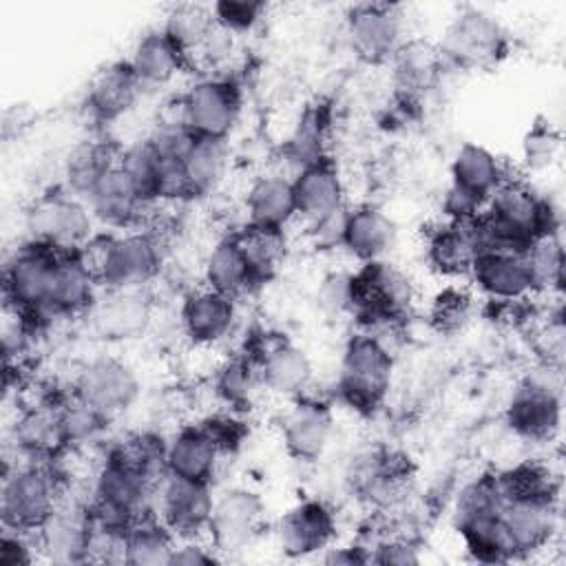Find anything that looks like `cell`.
<instances>
[{"label":"cell","mask_w":566,"mask_h":566,"mask_svg":"<svg viewBox=\"0 0 566 566\" xmlns=\"http://www.w3.org/2000/svg\"><path fill=\"white\" fill-rule=\"evenodd\" d=\"M82 254L106 290H142L161 268L159 239L148 230L93 237Z\"/></svg>","instance_id":"cell-1"},{"label":"cell","mask_w":566,"mask_h":566,"mask_svg":"<svg viewBox=\"0 0 566 566\" xmlns=\"http://www.w3.org/2000/svg\"><path fill=\"white\" fill-rule=\"evenodd\" d=\"M64 500L60 480L42 464H18L4 469L0 513L2 528L38 533Z\"/></svg>","instance_id":"cell-2"},{"label":"cell","mask_w":566,"mask_h":566,"mask_svg":"<svg viewBox=\"0 0 566 566\" xmlns=\"http://www.w3.org/2000/svg\"><path fill=\"white\" fill-rule=\"evenodd\" d=\"M559 365L542 363L528 371L506 405V422L524 440L546 442L559 431L562 422Z\"/></svg>","instance_id":"cell-3"},{"label":"cell","mask_w":566,"mask_h":566,"mask_svg":"<svg viewBox=\"0 0 566 566\" xmlns=\"http://www.w3.org/2000/svg\"><path fill=\"white\" fill-rule=\"evenodd\" d=\"M394 354L376 336L354 334L340 358L338 391L360 411H374L391 387Z\"/></svg>","instance_id":"cell-4"},{"label":"cell","mask_w":566,"mask_h":566,"mask_svg":"<svg viewBox=\"0 0 566 566\" xmlns=\"http://www.w3.org/2000/svg\"><path fill=\"white\" fill-rule=\"evenodd\" d=\"M29 241L55 250H82L95 234V217L88 203L64 190L40 195L24 212Z\"/></svg>","instance_id":"cell-5"},{"label":"cell","mask_w":566,"mask_h":566,"mask_svg":"<svg viewBox=\"0 0 566 566\" xmlns=\"http://www.w3.org/2000/svg\"><path fill=\"white\" fill-rule=\"evenodd\" d=\"M241 115V91L230 77L206 75L177 99V119L195 137L223 139Z\"/></svg>","instance_id":"cell-6"},{"label":"cell","mask_w":566,"mask_h":566,"mask_svg":"<svg viewBox=\"0 0 566 566\" xmlns=\"http://www.w3.org/2000/svg\"><path fill=\"white\" fill-rule=\"evenodd\" d=\"M62 250L29 241L15 248L4 263L7 305L40 318L49 310L55 263Z\"/></svg>","instance_id":"cell-7"},{"label":"cell","mask_w":566,"mask_h":566,"mask_svg":"<svg viewBox=\"0 0 566 566\" xmlns=\"http://www.w3.org/2000/svg\"><path fill=\"white\" fill-rule=\"evenodd\" d=\"M214 509V493L210 482L188 480L166 473L157 482L155 515L168 526L177 539L208 535Z\"/></svg>","instance_id":"cell-8"},{"label":"cell","mask_w":566,"mask_h":566,"mask_svg":"<svg viewBox=\"0 0 566 566\" xmlns=\"http://www.w3.org/2000/svg\"><path fill=\"white\" fill-rule=\"evenodd\" d=\"M484 212L524 245H528L535 237L555 230L548 201L520 177L509 175L489 197Z\"/></svg>","instance_id":"cell-9"},{"label":"cell","mask_w":566,"mask_h":566,"mask_svg":"<svg viewBox=\"0 0 566 566\" xmlns=\"http://www.w3.org/2000/svg\"><path fill=\"white\" fill-rule=\"evenodd\" d=\"M73 396L111 420L133 407L139 396V378L124 360L99 356L77 371Z\"/></svg>","instance_id":"cell-10"},{"label":"cell","mask_w":566,"mask_h":566,"mask_svg":"<svg viewBox=\"0 0 566 566\" xmlns=\"http://www.w3.org/2000/svg\"><path fill=\"white\" fill-rule=\"evenodd\" d=\"M438 46L449 62L460 66H484L504 55L506 31L491 13L467 9L453 18Z\"/></svg>","instance_id":"cell-11"},{"label":"cell","mask_w":566,"mask_h":566,"mask_svg":"<svg viewBox=\"0 0 566 566\" xmlns=\"http://www.w3.org/2000/svg\"><path fill=\"white\" fill-rule=\"evenodd\" d=\"M95 221L115 230H142L157 201H148L119 161L104 172L86 199Z\"/></svg>","instance_id":"cell-12"},{"label":"cell","mask_w":566,"mask_h":566,"mask_svg":"<svg viewBox=\"0 0 566 566\" xmlns=\"http://www.w3.org/2000/svg\"><path fill=\"white\" fill-rule=\"evenodd\" d=\"M263 515L265 504L259 493L243 486H232L214 497L208 539L217 553L241 551L256 537Z\"/></svg>","instance_id":"cell-13"},{"label":"cell","mask_w":566,"mask_h":566,"mask_svg":"<svg viewBox=\"0 0 566 566\" xmlns=\"http://www.w3.org/2000/svg\"><path fill=\"white\" fill-rule=\"evenodd\" d=\"M93 513L75 500H62L55 513L35 533L40 553L55 564L88 562L93 539Z\"/></svg>","instance_id":"cell-14"},{"label":"cell","mask_w":566,"mask_h":566,"mask_svg":"<svg viewBox=\"0 0 566 566\" xmlns=\"http://www.w3.org/2000/svg\"><path fill=\"white\" fill-rule=\"evenodd\" d=\"M352 49L367 62H382L402 42V13L396 4H356L347 13Z\"/></svg>","instance_id":"cell-15"},{"label":"cell","mask_w":566,"mask_h":566,"mask_svg":"<svg viewBox=\"0 0 566 566\" xmlns=\"http://www.w3.org/2000/svg\"><path fill=\"white\" fill-rule=\"evenodd\" d=\"M276 544L287 557H310L323 553L334 535L336 520L327 504L318 500H305L285 511L274 526Z\"/></svg>","instance_id":"cell-16"},{"label":"cell","mask_w":566,"mask_h":566,"mask_svg":"<svg viewBox=\"0 0 566 566\" xmlns=\"http://www.w3.org/2000/svg\"><path fill=\"white\" fill-rule=\"evenodd\" d=\"M469 279L491 301H522L535 292L524 250L482 252L475 256Z\"/></svg>","instance_id":"cell-17"},{"label":"cell","mask_w":566,"mask_h":566,"mask_svg":"<svg viewBox=\"0 0 566 566\" xmlns=\"http://www.w3.org/2000/svg\"><path fill=\"white\" fill-rule=\"evenodd\" d=\"M179 323L184 334L199 347H210L228 338L237 325V303L232 296L210 287H197L181 301Z\"/></svg>","instance_id":"cell-18"},{"label":"cell","mask_w":566,"mask_h":566,"mask_svg":"<svg viewBox=\"0 0 566 566\" xmlns=\"http://www.w3.org/2000/svg\"><path fill=\"white\" fill-rule=\"evenodd\" d=\"M502 526L515 559L544 551L557 531V504L551 497L506 500Z\"/></svg>","instance_id":"cell-19"},{"label":"cell","mask_w":566,"mask_h":566,"mask_svg":"<svg viewBox=\"0 0 566 566\" xmlns=\"http://www.w3.org/2000/svg\"><path fill=\"white\" fill-rule=\"evenodd\" d=\"M99 279L84 259L82 250H62L53 272L46 314L73 316L88 312L97 301Z\"/></svg>","instance_id":"cell-20"},{"label":"cell","mask_w":566,"mask_h":566,"mask_svg":"<svg viewBox=\"0 0 566 566\" xmlns=\"http://www.w3.org/2000/svg\"><path fill=\"white\" fill-rule=\"evenodd\" d=\"M334 433V416L325 402L301 400L281 422V436L287 453L296 460L312 462L323 455Z\"/></svg>","instance_id":"cell-21"},{"label":"cell","mask_w":566,"mask_h":566,"mask_svg":"<svg viewBox=\"0 0 566 566\" xmlns=\"http://www.w3.org/2000/svg\"><path fill=\"white\" fill-rule=\"evenodd\" d=\"M292 186L296 199V214L305 223H314L321 217L345 206V184L338 166L329 157H323L301 168L294 175Z\"/></svg>","instance_id":"cell-22"},{"label":"cell","mask_w":566,"mask_h":566,"mask_svg":"<svg viewBox=\"0 0 566 566\" xmlns=\"http://www.w3.org/2000/svg\"><path fill=\"white\" fill-rule=\"evenodd\" d=\"M398 239V228L378 206L363 203L349 208L343 234V248L360 263L380 261L391 252Z\"/></svg>","instance_id":"cell-23"},{"label":"cell","mask_w":566,"mask_h":566,"mask_svg":"<svg viewBox=\"0 0 566 566\" xmlns=\"http://www.w3.org/2000/svg\"><path fill=\"white\" fill-rule=\"evenodd\" d=\"M91 318L106 340L137 338L150 323V303L142 290H108V296L91 307Z\"/></svg>","instance_id":"cell-24"},{"label":"cell","mask_w":566,"mask_h":566,"mask_svg":"<svg viewBox=\"0 0 566 566\" xmlns=\"http://www.w3.org/2000/svg\"><path fill=\"white\" fill-rule=\"evenodd\" d=\"M424 256L436 274L451 281L469 279L473 261L478 256L469 223H455L444 219L427 234Z\"/></svg>","instance_id":"cell-25"},{"label":"cell","mask_w":566,"mask_h":566,"mask_svg":"<svg viewBox=\"0 0 566 566\" xmlns=\"http://www.w3.org/2000/svg\"><path fill=\"white\" fill-rule=\"evenodd\" d=\"M256 367L263 389L283 398L301 396L312 380L310 356L305 354V349L287 340H279L265 347V352L256 360Z\"/></svg>","instance_id":"cell-26"},{"label":"cell","mask_w":566,"mask_h":566,"mask_svg":"<svg viewBox=\"0 0 566 566\" xmlns=\"http://www.w3.org/2000/svg\"><path fill=\"white\" fill-rule=\"evenodd\" d=\"M219 460L221 451L201 424L184 427L166 442V473L199 482H212Z\"/></svg>","instance_id":"cell-27"},{"label":"cell","mask_w":566,"mask_h":566,"mask_svg":"<svg viewBox=\"0 0 566 566\" xmlns=\"http://www.w3.org/2000/svg\"><path fill=\"white\" fill-rule=\"evenodd\" d=\"M126 64L144 88H153L172 82L188 62L184 51L164 33V29H155L135 42Z\"/></svg>","instance_id":"cell-28"},{"label":"cell","mask_w":566,"mask_h":566,"mask_svg":"<svg viewBox=\"0 0 566 566\" xmlns=\"http://www.w3.org/2000/svg\"><path fill=\"white\" fill-rule=\"evenodd\" d=\"M144 86L126 62L102 69L88 84L86 106L99 122H113L128 113L139 99Z\"/></svg>","instance_id":"cell-29"},{"label":"cell","mask_w":566,"mask_h":566,"mask_svg":"<svg viewBox=\"0 0 566 566\" xmlns=\"http://www.w3.org/2000/svg\"><path fill=\"white\" fill-rule=\"evenodd\" d=\"M245 212L252 226L285 230L298 219L292 179L283 175L256 177L245 195Z\"/></svg>","instance_id":"cell-30"},{"label":"cell","mask_w":566,"mask_h":566,"mask_svg":"<svg viewBox=\"0 0 566 566\" xmlns=\"http://www.w3.org/2000/svg\"><path fill=\"white\" fill-rule=\"evenodd\" d=\"M509 177L506 166L489 148L467 142L451 159V184L489 201L493 190Z\"/></svg>","instance_id":"cell-31"},{"label":"cell","mask_w":566,"mask_h":566,"mask_svg":"<svg viewBox=\"0 0 566 566\" xmlns=\"http://www.w3.org/2000/svg\"><path fill=\"white\" fill-rule=\"evenodd\" d=\"M252 283H256V276L234 237L221 239L208 250V254L203 259V285L206 287L237 298Z\"/></svg>","instance_id":"cell-32"},{"label":"cell","mask_w":566,"mask_h":566,"mask_svg":"<svg viewBox=\"0 0 566 566\" xmlns=\"http://www.w3.org/2000/svg\"><path fill=\"white\" fill-rule=\"evenodd\" d=\"M389 60L394 64L396 80L407 95H418L431 88L444 66L440 46L420 38L402 40Z\"/></svg>","instance_id":"cell-33"},{"label":"cell","mask_w":566,"mask_h":566,"mask_svg":"<svg viewBox=\"0 0 566 566\" xmlns=\"http://www.w3.org/2000/svg\"><path fill=\"white\" fill-rule=\"evenodd\" d=\"M122 150H115L104 139H86L80 142L66 157L64 164V181L66 190L80 199H88L91 190L104 177L108 168L119 161Z\"/></svg>","instance_id":"cell-34"},{"label":"cell","mask_w":566,"mask_h":566,"mask_svg":"<svg viewBox=\"0 0 566 566\" xmlns=\"http://www.w3.org/2000/svg\"><path fill=\"white\" fill-rule=\"evenodd\" d=\"M228 146L223 139L195 137L181 159L188 197L210 195L226 177Z\"/></svg>","instance_id":"cell-35"},{"label":"cell","mask_w":566,"mask_h":566,"mask_svg":"<svg viewBox=\"0 0 566 566\" xmlns=\"http://www.w3.org/2000/svg\"><path fill=\"white\" fill-rule=\"evenodd\" d=\"M177 537L153 513L139 517L124 533V562L135 566H170Z\"/></svg>","instance_id":"cell-36"},{"label":"cell","mask_w":566,"mask_h":566,"mask_svg":"<svg viewBox=\"0 0 566 566\" xmlns=\"http://www.w3.org/2000/svg\"><path fill=\"white\" fill-rule=\"evenodd\" d=\"M243 250L256 281L270 276L276 265L285 256V230H274V228H261L248 223L241 232L232 234Z\"/></svg>","instance_id":"cell-37"},{"label":"cell","mask_w":566,"mask_h":566,"mask_svg":"<svg viewBox=\"0 0 566 566\" xmlns=\"http://www.w3.org/2000/svg\"><path fill=\"white\" fill-rule=\"evenodd\" d=\"M504 502H506V497L502 493L497 475L475 478L455 497V509H453L455 528L462 524L475 522V520L502 515Z\"/></svg>","instance_id":"cell-38"},{"label":"cell","mask_w":566,"mask_h":566,"mask_svg":"<svg viewBox=\"0 0 566 566\" xmlns=\"http://www.w3.org/2000/svg\"><path fill=\"white\" fill-rule=\"evenodd\" d=\"M259 387H263L259 367L248 358H230L217 369L214 391L228 409L250 407Z\"/></svg>","instance_id":"cell-39"},{"label":"cell","mask_w":566,"mask_h":566,"mask_svg":"<svg viewBox=\"0 0 566 566\" xmlns=\"http://www.w3.org/2000/svg\"><path fill=\"white\" fill-rule=\"evenodd\" d=\"M502 493L506 500H528V497H551L557 495V480L546 464L520 462L497 475Z\"/></svg>","instance_id":"cell-40"},{"label":"cell","mask_w":566,"mask_h":566,"mask_svg":"<svg viewBox=\"0 0 566 566\" xmlns=\"http://www.w3.org/2000/svg\"><path fill=\"white\" fill-rule=\"evenodd\" d=\"M475 312V298L467 287L451 283L442 287L429 305V323L440 334L462 332Z\"/></svg>","instance_id":"cell-41"},{"label":"cell","mask_w":566,"mask_h":566,"mask_svg":"<svg viewBox=\"0 0 566 566\" xmlns=\"http://www.w3.org/2000/svg\"><path fill=\"white\" fill-rule=\"evenodd\" d=\"M524 254L531 268L535 292L559 287L562 270H564V252H562V241L557 237V230L535 237L526 245Z\"/></svg>","instance_id":"cell-42"},{"label":"cell","mask_w":566,"mask_h":566,"mask_svg":"<svg viewBox=\"0 0 566 566\" xmlns=\"http://www.w3.org/2000/svg\"><path fill=\"white\" fill-rule=\"evenodd\" d=\"M212 22H214V18H212L210 9L199 7V4H179V7L170 9L161 29L188 57L199 46V42L203 40V35L212 27Z\"/></svg>","instance_id":"cell-43"},{"label":"cell","mask_w":566,"mask_h":566,"mask_svg":"<svg viewBox=\"0 0 566 566\" xmlns=\"http://www.w3.org/2000/svg\"><path fill=\"white\" fill-rule=\"evenodd\" d=\"M106 422L108 420L104 416H99L93 407H88L75 396L69 402L57 405V424L64 447L93 442Z\"/></svg>","instance_id":"cell-44"},{"label":"cell","mask_w":566,"mask_h":566,"mask_svg":"<svg viewBox=\"0 0 566 566\" xmlns=\"http://www.w3.org/2000/svg\"><path fill=\"white\" fill-rule=\"evenodd\" d=\"M285 157L294 164L296 172L325 157L323 150V119L316 111H307L285 146Z\"/></svg>","instance_id":"cell-45"},{"label":"cell","mask_w":566,"mask_h":566,"mask_svg":"<svg viewBox=\"0 0 566 566\" xmlns=\"http://www.w3.org/2000/svg\"><path fill=\"white\" fill-rule=\"evenodd\" d=\"M316 305L327 318L354 314V272H329L316 290Z\"/></svg>","instance_id":"cell-46"},{"label":"cell","mask_w":566,"mask_h":566,"mask_svg":"<svg viewBox=\"0 0 566 566\" xmlns=\"http://www.w3.org/2000/svg\"><path fill=\"white\" fill-rule=\"evenodd\" d=\"M210 11L221 27L239 35L254 29L261 22L265 13V4L259 0H221V2H214Z\"/></svg>","instance_id":"cell-47"},{"label":"cell","mask_w":566,"mask_h":566,"mask_svg":"<svg viewBox=\"0 0 566 566\" xmlns=\"http://www.w3.org/2000/svg\"><path fill=\"white\" fill-rule=\"evenodd\" d=\"M234 38L237 35L232 31H228L226 27H221L214 20L212 27L208 29V33L203 35V40L199 42V46L186 60L199 62L206 69H217L230 60V55L234 51Z\"/></svg>","instance_id":"cell-48"},{"label":"cell","mask_w":566,"mask_h":566,"mask_svg":"<svg viewBox=\"0 0 566 566\" xmlns=\"http://www.w3.org/2000/svg\"><path fill=\"white\" fill-rule=\"evenodd\" d=\"M35 533L2 528L0 539V566H29L35 562L38 553Z\"/></svg>","instance_id":"cell-49"},{"label":"cell","mask_w":566,"mask_h":566,"mask_svg":"<svg viewBox=\"0 0 566 566\" xmlns=\"http://www.w3.org/2000/svg\"><path fill=\"white\" fill-rule=\"evenodd\" d=\"M206 433L212 438L217 449L223 453L237 451L245 440L243 422L232 413H214L201 422Z\"/></svg>","instance_id":"cell-50"},{"label":"cell","mask_w":566,"mask_h":566,"mask_svg":"<svg viewBox=\"0 0 566 566\" xmlns=\"http://www.w3.org/2000/svg\"><path fill=\"white\" fill-rule=\"evenodd\" d=\"M559 146V137L551 126H535L524 139V159L531 168H544L553 161Z\"/></svg>","instance_id":"cell-51"},{"label":"cell","mask_w":566,"mask_h":566,"mask_svg":"<svg viewBox=\"0 0 566 566\" xmlns=\"http://www.w3.org/2000/svg\"><path fill=\"white\" fill-rule=\"evenodd\" d=\"M369 562L411 566L420 562V548L409 537H387L374 546V555Z\"/></svg>","instance_id":"cell-52"},{"label":"cell","mask_w":566,"mask_h":566,"mask_svg":"<svg viewBox=\"0 0 566 566\" xmlns=\"http://www.w3.org/2000/svg\"><path fill=\"white\" fill-rule=\"evenodd\" d=\"M221 557L217 555V548L201 537H188V539H177L170 557V566H206V564H217Z\"/></svg>","instance_id":"cell-53"},{"label":"cell","mask_w":566,"mask_h":566,"mask_svg":"<svg viewBox=\"0 0 566 566\" xmlns=\"http://www.w3.org/2000/svg\"><path fill=\"white\" fill-rule=\"evenodd\" d=\"M347 206L336 208L334 212L321 217L310 226V237L321 248H343V234H345V221H347Z\"/></svg>","instance_id":"cell-54"},{"label":"cell","mask_w":566,"mask_h":566,"mask_svg":"<svg viewBox=\"0 0 566 566\" xmlns=\"http://www.w3.org/2000/svg\"><path fill=\"white\" fill-rule=\"evenodd\" d=\"M321 562L332 564V566H354V564H365L369 562V555L365 553L363 546H327L321 555Z\"/></svg>","instance_id":"cell-55"}]
</instances>
